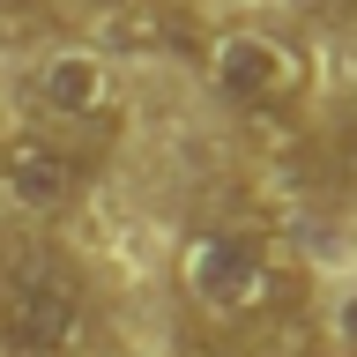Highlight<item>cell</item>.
Segmentation results:
<instances>
[{
	"mask_svg": "<svg viewBox=\"0 0 357 357\" xmlns=\"http://www.w3.org/2000/svg\"><path fill=\"white\" fill-rule=\"evenodd\" d=\"M178 290L194 298L201 320H216L231 335H268L298 320L305 305V275L283 253V238H268L253 223H223V231H201L178 253Z\"/></svg>",
	"mask_w": 357,
	"mask_h": 357,
	"instance_id": "obj_1",
	"label": "cell"
},
{
	"mask_svg": "<svg viewBox=\"0 0 357 357\" xmlns=\"http://www.w3.org/2000/svg\"><path fill=\"white\" fill-rule=\"evenodd\" d=\"M97 335L89 275L60 245L0 253V357H82Z\"/></svg>",
	"mask_w": 357,
	"mask_h": 357,
	"instance_id": "obj_2",
	"label": "cell"
},
{
	"mask_svg": "<svg viewBox=\"0 0 357 357\" xmlns=\"http://www.w3.org/2000/svg\"><path fill=\"white\" fill-rule=\"evenodd\" d=\"M89 172H97V156L75 149V142L52 134V127H15L0 142V201L22 208V216H38V223L67 216V208L89 194Z\"/></svg>",
	"mask_w": 357,
	"mask_h": 357,
	"instance_id": "obj_3",
	"label": "cell"
},
{
	"mask_svg": "<svg viewBox=\"0 0 357 357\" xmlns=\"http://www.w3.org/2000/svg\"><path fill=\"white\" fill-rule=\"evenodd\" d=\"M208 82H216L223 105L253 112V119H283L298 97H305V60L290 52L283 38H261V30H231V38H208Z\"/></svg>",
	"mask_w": 357,
	"mask_h": 357,
	"instance_id": "obj_4",
	"label": "cell"
},
{
	"mask_svg": "<svg viewBox=\"0 0 357 357\" xmlns=\"http://www.w3.org/2000/svg\"><path fill=\"white\" fill-rule=\"evenodd\" d=\"M30 105L45 112V127L67 134L75 149L112 142L119 134V97H112V67L97 52H60L30 75Z\"/></svg>",
	"mask_w": 357,
	"mask_h": 357,
	"instance_id": "obj_5",
	"label": "cell"
},
{
	"mask_svg": "<svg viewBox=\"0 0 357 357\" xmlns=\"http://www.w3.org/2000/svg\"><path fill=\"white\" fill-rule=\"evenodd\" d=\"M105 45L127 52V60H186V52H208L201 22L178 0H112L105 8Z\"/></svg>",
	"mask_w": 357,
	"mask_h": 357,
	"instance_id": "obj_6",
	"label": "cell"
},
{
	"mask_svg": "<svg viewBox=\"0 0 357 357\" xmlns=\"http://www.w3.org/2000/svg\"><path fill=\"white\" fill-rule=\"evenodd\" d=\"M0 15H22V22H38V15H45V0H0Z\"/></svg>",
	"mask_w": 357,
	"mask_h": 357,
	"instance_id": "obj_7",
	"label": "cell"
},
{
	"mask_svg": "<svg viewBox=\"0 0 357 357\" xmlns=\"http://www.w3.org/2000/svg\"><path fill=\"white\" fill-rule=\"evenodd\" d=\"M89 8H97V15H105V8H112V0H89Z\"/></svg>",
	"mask_w": 357,
	"mask_h": 357,
	"instance_id": "obj_8",
	"label": "cell"
}]
</instances>
